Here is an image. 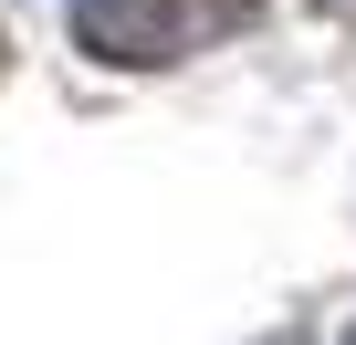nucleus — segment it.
Masks as SVG:
<instances>
[{
	"label": "nucleus",
	"mask_w": 356,
	"mask_h": 345,
	"mask_svg": "<svg viewBox=\"0 0 356 345\" xmlns=\"http://www.w3.org/2000/svg\"><path fill=\"white\" fill-rule=\"evenodd\" d=\"M200 22H252V0H84L74 32L105 63H178L200 42Z\"/></svg>",
	"instance_id": "nucleus-1"
}]
</instances>
